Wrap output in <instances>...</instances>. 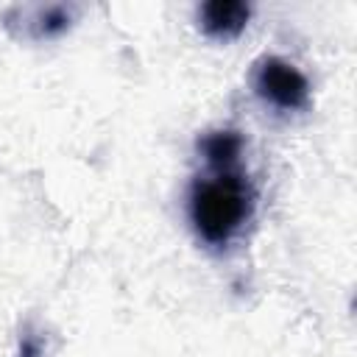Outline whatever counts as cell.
Returning <instances> with one entry per match:
<instances>
[{
  "label": "cell",
  "instance_id": "6da1fadb",
  "mask_svg": "<svg viewBox=\"0 0 357 357\" xmlns=\"http://www.w3.org/2000/svg\"><path fill=\"white\" fill-rule=\"evenodd\" d=\"M251 190L240 173L220 170L198 178L190 195V218L206 243H226L251 212Z\"/></svg>",
  "mask_w": 357,
  "mask_h": 357
},
{
  "label": "cell",
  "instance_id": "7a4b0ae2",
  "mask_svg": "<svg viewBox=\"0 0 357 357\" xmlns=\"http://www.w3.org/2000/svg\"><path fill=\"white\" fill-rule=\"evenodd\" d=\"M257 92L279 109H301L310 95L307 78L282 59H262L254 75Z\"/></svg>",
  "mask_w": 357,
  "mask_h": 357
},
{
  "label": "cell",
  "instance_id": "3957f363",
  "mask_svg": "<svg viewBox=\"0 0 357 357\" xmlns=\"http://www.w3.org/2000/svg\"><path fill=\"white\" fill-rule=\"evenodd\" d=\"M251 8L237 0H212L201 6V25L212 36H237L248 22Z\"/></svg>",
  "mask_w": 357,
  "mask_h": 357
},
{
  "label": "cell",
  "instance_id": "277c9868",
  "mask_svg": "<svg viewBox=\"0 0 357 357\" xmlns=\"http://www.w3.org/2000/svg\"><path fill=\"white\" fill-rule=\"evenodd\" d=\"M204 153H206V159L212 162V165H231L234 159H237V153H240V137L234 134V131H215V134H209L206 139H204Z\"/></svg>",
  "mask_w": 357,
  "mask_h": 357
},
{
  "label": "cell",
  "instance_id": "5b68a950",
  "mask_svg": "<svg viewBox=\"0 0 357 357\" xmlns=\"http://www.w3.org/2000/svg\"><path fill=\"white\" fill-rule=\"evenodd\" d=\"M20 357H42V340L36 335H22L20 340Z\"/></svg>",
  "mask_w": 357,
  "mask_h": 357
}]
</instances>
